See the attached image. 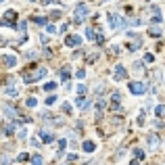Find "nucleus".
<instances>
[{
    "instance_id": "f257e3e1",
    "label": "nucleus",
    "mask_w": 165,
    "mask_h": 165,
    "mask_svg": "<svg viewBox=\"0 0 165 165\" xmlns=\"http://www.w3.org/2000/svg\"><path fill=\"white\" fill-rule=\"evenodd\" d=\"M48 75V69L46 67H38V69H34V71H27L23 75V82L25 84H34V82H38V80H42V77H46Z\"/></svg>"
},
{
    "instance_id": "f03ea898",
    "label": "nucleus",
    "mask_w": 165,
    "mask_h": 165,
    "mask_svg": "<svg viewBox=\"0 0 165 165\" xmlns=\"http://www.w3.org/2000/svg\"><path fill=\"white\" fill-rule=\"evenodd\" d=\"M15 25H17V13L15 11H6L4 13V17L0 19V27H13V29H15Z\"/></svg>"
},
{
    "instance_id": "7ed1b4c3",
    "label": "nucleus",
    "mask_w": 165,
    "mask_h": 165,
    "mask_svg": "<svg viewBox=\"0 0 165 165\" xmlns=\"http://www.w3.org/2000/svg\"><path fill=\"white\" fill-rule=\"evenodd\" d=\"M128 90H130L132 94H144L148 90V84L146 82H130L128 84Z\"/></svg>"
},
{
    "instance_id": "20e7f679",
    "label": "nucleus",
    "mask_w": 165,
    "mask_h": 165,
    "mask_svg": "<svg viewBox=\"0 0 165 165\" xmlns=\"http://www.w3.org/2000/svg\"><path fill=\"white\" fill-rule=\"evenodd\" d=\"M86 17H88V6H86V4H77V6H75V17H73V21H75V23H82V21H86Z\"/></svg>"
},
{
    "instance_id": "39448f33",
    "label": "nucleus",
    "mask_w": 165,
    "mask_h": 165,
    "mask_svg": "<svg viewBox=\"0 0 165 165\" xmlns=\"http://www.w3.org/2000/svg\"><path fill=\"white\" fill-rule=\"evenodd\" d=\"M109 25H111L113 29H119V27H123V25H126V21L119 17L117 13H111V15H109Z\"/></svg>"
},
{
    "instance_id": "423d86ee",
    "label": "nucleus",
    "mask_w": 165,
    "mask_h": 165,
    "mask_svg": "<svg viewBox=\"0 0 165 165\" xmlns=\"http://www.w3.org/2000/svg\"><path fill=\"white\" fill-rule=\"evenodd\" d=\"M113 77H115V82H123V80L128 77V71H126V67H123V65H115Z\"/></svg>"
},
{
    "instance_id": "0eeeda50",
    "label": "nucleus",
    "mask_w": 165,
    "mask_h": 165,
    "mask_svg": "<svg viewBox=\"0 0 165 165\" xmlns=\"http://www.w3.org/2000/svg\"><path fill=\"white\" fill-rule=\"evenodd\" d=\"M0 61H2V65L9 67V69L17 65V57H15V54H0Z\"/></svg>"
},
{
    "instance_id": "6e6552de",
    "label": "nucleus",
    "mask_w": 165,
    "mask_h": 165,
    "mask_svg": "<svg viewBox=\"0 0 165 165\" xmlns=\"http://www.w3.org/2000/svg\"><path fill=\"white\" fill-rule=\"evenodd\" d=\"M65 46H69V48L82 46V36H67L65 38Z\"/></svg>"
},
{
    "instance_id": "1a4fd4ad",
    "label": "nucleus",
    "mask_w": 165,
    "mask_h": 165,
    "mask_svg": "<svg viewBox=\"0 0 165 165\" xmlns=\"http://www.w3.org/2000/svg\"><path fill=\"white\" fill-rule=\"evenodd\" d=\"M146 142H148L151 148H157V146H159V136H157V134H148V136H146Z\"/></svg>"
},
{
    "instance_id": "9d476101",
    "label": "nucleus",
    "mask_w": 165,
    "mask_h": 165,
    "mask_svg": "<svg viewBox=\"0 0 165 165\" xmlns=\"http://www.w3.org/2000/svg\"><path fill=\"white\" fill-rule=\"evenodd\" d=\"M40 138H42L44 142H48V144H50V142H54V134H52V132L42 130V132H40Z\"/></svg>"
},
{
    "instance_id": "9b49d317",
    "label": "nucleus",
    "mask_w": 165,
    "mask_h": 165,
    "mask_svg": "<svg viewBox=\"0 0 165 165\" xmlns=\"http://www.w3.org/2000/svg\"><path fill=\"white\" fill-rule=\"evenodd\" d=\"M82 148H84V153H94L96 144H94V142H90V140H86V142L82 144Z\"/></svg>"
},
{
    "instance_id": "f8f14e48",
    "label": "nucleus",
    "mask_w": 165,
    "mask_h": 165,
    "mask_svg": "<svg viewBox=\"0 0 165 165\" xmlns=\"http://www.w3.org/2000/svg\"><path fill=\"white\" fill-rule=\"evenodd\" d=\"M75 107H77V109H86V107H88V98H84V96H80V98L75 100Z\"/></svg>"
},
{
    "instance_id": "ddd939ff",
    "label": "nucleus",
    "mask_w": 165,
    "mask_h": 165,
    "mask_svg": "<svg viewBox=\"0 0 165 165\" xmlns=\"http://www.w3.org/2000/svg\"><path fill=\"white\" fill-rule=\"evenodd\" d=\"M69 77H71V69L65 67V69L61 71V80H63V82H69Z\"/></svg>"
},
{
    "instance_id": "4468645a",
    "label": "nucleus",
    "mask_w": 165,
    "mask_h": 165,
    "mask_svg": "<svg viewBox=\"0 0 165 165\" xmlns=\"http://www.w3.org/2000/svg\"><path fill=\"white\" fill-rule=\"evenodd\" d=\"M105 111V98H98V103H96V115H100Z\"/></svg>"
},
{
    "instance_id": "2eb2a0df",
    "label": "nucleus",
    "mask_w": 165,
    "mask_h": 165,
    "mask_svg": "<svg viewBox=\"0 0 165 165\" xmlns=\"http://www.w3.org/2000/svg\"><path fill=\"white\" fill-rule=\"evenodd\" d=\"M32 165H44L42 155H34V157H32Z\"/></svg>"
},
{
    "instance_id": "dca6fc26",
    "label": "nucleus",
    "mask_w": 165,
    "mask_h": 165,
    "mask_svg": "<svg viewBox=\"0 0 165 165\" xmlns=\"http://www.w3.org/2000/svg\"><path fill=\"white\" fill-rule=\"evenodd\" d=\"M86 38H88V40H96V34H94L92 27H86Z\"/></svg>"
},
{
    "instance_id": "f3484780",
    "label": "nucleus",
    "mask_w": 165,
    "mask_h": 165,
    "mask_svg": "<svg viewBox=\"0 0 165 165\" xmlns=\"http://www.w3.org/2000/svg\"><path fill=\"white\" fill-rule=\"evenodd\" d=\"M163 113H165V107L163 105L155 107V115H157V117H163Z\"/></svg>"
},
{
    "instance_id": "a211bd4d",
    "label": "nucleus",
    "mask_w": 165,
    "mask_h": 165,
    "mask_svg": "<svg viewBox=\"0 0 165 165\" xmlns=\"http://www.w3.org/2000/svg\"><path fill=\"white\" fill-rule=\"evenodd\" d=\"M25 105L29 107V109H34V107H36V105H38V100H36L34 96H29V98H27V100H25Z\"/></svg>"
},
{
    "instance_id": "6ab92c4d",
    "label": "nucleus",
    "mask_w": 165,
    "mask_h": 165,
    "mask_svg": "<svg viewBox=\"0 0 165 165\" xmlns=\"http://www.w3.org/2000/svg\"><path fill=\"white\" fill-rule=\"evenodd\" d=\"M134 157H136L138 161H140V159H144V151H142V148H134Z\"/></svg>"
},
{
    "instance_id": "aec40b11",
    "label": "nucleus",
    "mask_w": 165,
    "mask_h": 165,
    "mask_svg": "<svg viewBox=\"0 0 165 165\" xmlns=\"http://www.w3.org/2000/svg\"><path fill=\"white\" fill-rule=\"evenodd\" d=\"M54 88H57V84H54V82H48V84H44V90H46V92H52Z\"/></svg>"
},
{
    "instance_id": "412c9836",
    "label": "nucleus",
    "mask_w": 165,
    "mask_h": 165,
    "mask_svg": "<svg viewBox=\"0 0 165 165\" xmlns=\"http://www.w3.org/2000/svg\"><path fill=\"white\" fill-rule=\"evenodd\" d=\"M4 111L9 113V117H17V111H13V107H4Z\"/></svg>"
},
{
    "instance_id": "4be33fe9",
    "label": "nucleus",
    "mask_w": 165,
    "mask_h": 165,
    "mask_svg": "<svg viewBox=\"0 0 165 165\" xmlns=\"http://www.w3.org/2000/svg\"><path fill=\"white\" fill-rule=\"evenodd\" d=\"M27 159H29V157H27V153H21V155H17V161H19V163H23V161H27Z\"/></svg>"
},
{
    "instance_id": "5701e85b",
    "label": "nucleus",
    "mask_w": 165,
    "mask_h": 165,
    "mask_svg": "<svg viewBox=\"0 0 165 165\" xmlns=\"http://www.w3.org/2000/svg\"><path fill=\"white\" fill-rule=\"evenodd\" d=\"M138 48H140V40L136 38V40H134V44H130V50H138Z\"/></svg>"
},
{
    "instance_id": "b1692460",
    "label": "nucleus",
    "mask_w": 165,
    "mask_h": 165,
    "mask_svg": "<svg viewBox=\"0 0 165 165\" xmlns=\"http://www.w3.org/2000/svg\"><path fill=\"white\" fill-rule=\"evenodd\" d=\"M161 34H163V32H161L159 27H153V29H151V36H155V38H159Z\"/></svg>"
},
{
    "instance_id": "393cba45",
    "label": "nucleus",
    "mask_w": 165,
    "mask_h": 165,
    "mask_svg": "<svg viewBox=\"0 0 165 165\" xmlns=\"http://www.w3.org/2000/svg\"><path fill=\"white\" fill-rule=\"evenodd\" d=\"M54 100H57V96H48L44 103H46V107H50V105H54Z\"/></svg>"
},
{
    "instance_id": "a878e982",
    "label": "nucleus",
    "mask_w": 165,
    "mask_h": 165,
    "mask_svg": "<svg viewBox=\"0 0 165 165\" xmlns=\"http://www.w3.org/2000/svg\"><path fill=\"white\" fill-rule=\"evenodd\" d=\"M77 94H80V96L86 94V86H84V84H80V86H77Z\"/></svg>"
},
{
    "instance_id": "bb28decb",
    "label": "nucleus",
    "mask_w": 165,
    "mask_h": 165,
    "mask_svg": "<svg viewBox=\"0 0 165 165\" xmlns=\"http://www.w3.org/2000/svg\"><path fill=\"white\" fill-rule=\"evenodd\" d=\"M6 94L9 96H17L19 92H17V88H6Z\"/></svg>"
},
{
    "instance_id": "cd10ccee",
    "label": "nucleus",
    "mask_w": 165,
    "mask_h": 165,
    "mask_svg": "<svg viewBox=\"0 0 165 165\" xmlns=\"http://www.w3.org/2000/svg\"><path fill=\"white\" fill-rule=\"evenodd\" d=\"M46 32H48V34H57V29H54V25H52V23L46 25Z\"/></svg>"
},
{
    "instance_id": "c85d7f7f",
    "label": "nucleus",
    "mask_w": 165,
    "mask_h": 165,
    "mask_svg": "<svg viewBox=\"0 0 165 165\" xmlns=\"http://www.w3.org/2000/svg\"><path fill=\"white\" fill-rule=\"evenodd\" d=\"M65 159H67V161H75V159H77V155H75V153H69V155H65Z\"/></svg>"
},
{
    "instance_id": "c756f323",
    "label": "nucleus",
    "mask_w": 165,
    "mask_h": 165,
    "mask_svg": "<svg viewBox=\"0 0 165 165\" xmlns=\"http://www.w3.org/2000/svg\"><path fill=\"white\" fill-rule=\"evenodd\" d=\"M25 132H27V130H23V128H21V130L17 132V138H21V140H23L25 136H27V134H25Z\"/></svg>"
},
{
    "instance_id": "7c9ffc66",
    "label": "nucleus",
    "mask_w": 165,
    "mask_h": 165,
    "mask_svg": "<svg viewBox=\"0 0 165 165\" xmlns=\"http://www.w3.org/2000/svg\"><path fill=\"white\" fill-rule=\"evenodd\" d=\"M144 61H146V63H153V61H155V57H153V54H148V52H146V54H144Z\"/></svg>"
},
{
    "instance_id": "2f4dec72",
    "label": "nucleus",
    "mask_w": 165,
    "mask_h": 165,
    "mask_svg": "<svg viewBox=\"0 0 165 165\" xmlns=\"http://www.w3.org/2000/svg\"><path fill=\"white\" fill-rule=\"evenodd\" d=\"M75 75H77V80H84V77H86V71H84V69H80L77 73H75Z\"/></svg>"
},
{
    "instance_id": "473e14b6",
    "label": "nucleus",
    "mask_w": 165,
    "mask_h": 165,
    "mask_svg": "<svg viewBox=\"0 0 165 165\" xmlns=\"http://www.w3.org/2000/svg\"><path fill=\"white\" fill-rule=\"evenodd\" d=\"M50 17H52V19H59V17H61V11H52V13H50Z\"/></svg>"
},
{
    "instance_id": "72a5a7b5",
    "label": "nucleus",
    "mask_w": 165,
    "mask_h": 165,
    "mask_svg": "<svg viewBox=\"0 0 165 165\" xmlns=\"http://www.w3.org/2000/svg\"><path fill=\"white\" fill-rule=\"evenodd\" d=\"M63 111H65V113H71V105H69V103L63 105Z\"/></svg>"
},
{
    "instance_id": "f704fd0d",
    "label": "nucleus",
    "mask_w": 165,
    "mask_h": 165,
    "mask_svg": "<svg viewBox=\"0 0 165 165\" xmlns=\"http://www.w3.org/2000/svg\"><path fill=\"white\" fill-rule=\"evenodd\" d=\"M138 123H140V126L144 123V111H140V115H138Z\"/></svg>"
},
{
    "instance_id": "c9c22d12",
    "label": "nucleus",
    "mask_w": 165,
    "mask_h": 165,
    "mask_svg": "<svg viewBox=\"0 0 165 165\" xmlns=\"http://www.w3.org/2000/svg\"><path fill=\"white\" fill-rule=\"evenodd\" d=\"M67 27H69V25H67V23H63V25H61V29H59V32H61V34H65V32H67Z\"/></svg>"
},
{
    "instance_id": "e433bc0d",
    "label": "nucleus",
    "mask_w": 165,
    "mask_h": 165,
    "mask_svg": "<svg viewBox=\"0 0 165 165\" xmlns=\"http://www.w3.org/2000/svg\"><path fill=\"white\" fill-rule=\"evenodd\" d=\"M29 144H32V146H40V142L36 140V138H32V140H29Z\"/></svg>"
},
{
    "instance_id": "4c0bfd02",
    "label": "nucleus",
    "mask_w": 165,
    "mask_h": 165,
    "mask_svg": "<svg viewBox=\"0 0 165 165\" xmlns=\"http://www.w3.org/2000/svg\"><path fill=\"white\" fill-rule=\"evenodd\" d=\"M130 165H140V163H138V159H134V161H130Z\"/></svg>"
},
{
    "instance_id": "58836bf2",
    "label": "nucleus",
    "mask_w": 165,
    "mask_h": 165,
    "mask_svg": "<svg viewBox=\"0 0 165 165\" xmlns=\"http://www.w3.org/2000/svg\"><path fill=\"white\" fill-rule=\"evenodd\" d=\"M0 2H4V0H0Z\"/></svg>"
},
{
    "instance_id": "ea45409f",
    "label": "nucleus",
    "mask_w": 165,
    "mask_h": 165,
    "mask_svg": "<svg viewBox=\"0 0 165 165\" xmlns=\"http://www.w3.org/2000/svg\"><path fill=\"white\" fill-rule=\"evenodd\" d=\"M32 2H34V0H32Z\"/></svg>"
}]
</instances>
